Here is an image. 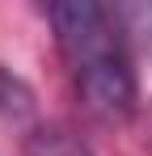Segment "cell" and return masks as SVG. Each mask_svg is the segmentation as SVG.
<instances>
[{"mask_svg": "<svg viewBox=\"0 0 152 156\" xmlns=\"http://www.w3.org/2000/svg\"><path fill=\"white\" fill-rule=\"evenodd\" d=\"M59 51L68 59L76 89L85 105L106 118V122H123L135 110V72H131V55L127 38L114 13L101 9L93 0H63L47 9Z\"/></svg>", "mask_w": 152, "mask_h": 156, "instance_id": "1", "label": "cell"}, {"mask_svg": "<svg viewBox=\"0 0 152 156\" xmlns=\"http://www.w3.org/2000/svg\"><path fill=\"white\" fill-rule=\"evenodd\" d=\"M25 156H93L89 144H80V135H72L59 122H34L21 135Z\"/></svg>", "mask_w": 152, "mask_h": 156, "instance_id": "2", "label": "cell"}, {"mask_svg": "<svg viewBox=\"0 0 152 156\" xmlns=\"http://www.w3.org/2000/svg\"><path fill=\"white\" fill-rule=\"evenodd\" d=\"M30 110H34V93L25 89V80L13 72H0V114L9 122H25Z\"/></svg>", "mask_w": 152, "mask_h": 156, "instance_id": "3", "label": "cell"}]
</instances>
